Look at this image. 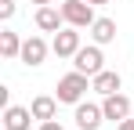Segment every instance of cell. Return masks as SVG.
Listing matches in <instances>:
<instances>
[{
  "instance_id": "cell-15",
  "label": "cell",
  "mask_w": 134,
  "mask_h": 130,
  "mask_svg": "<svg viewBox=\"0 0 134 130\" xmlns=\"http://www.w3.org/2000/svg\"><path fill=\"white\" fill-rule=\"evenodd\" d=\"M40 130H65V127H62L58 119H44V123H40Z\"/></svg>"
},
{
  "instance_id": "cell-9",
  "label": "cell",
  "mask_w": 134,
  "mask_h": 130,
  "mask_svg": "<svg viewBox=\"0 0 134 130\" xmlns=\"http://www.w3.org/2000/svg\"><path fill=\"white\" fill-rule=\"evenodd\" d=\"M29 119H33V108H22V105L4 108V130H29Z\"/></svg>"
},
{
  "instance_id": "cell-14",
  "label": "cell",
  "mask_w": 134,
  "mask_h": 130,
  "mask_svg": "<svg viewBox=\"0 0 134 130\" xmlns=\"http://www.w3.org/2000/svg\"><path fill=\"white\" fill-rule=\"evenodd\" d=\"M11 15H15V0H0V18L7 22Z\"/></svg>"
},
{
  "instance_id": "cell-10",
  "label": "cell",
  "mask_w": 134,
  "mask_h": 130,
  "mask_svg": "<svg viewBox=\"0 0 134 130\" xmlns=\"http://www.w3.org/2000/svg\"><path fill=\"white\" fill-rule=\"evenodd\" d=\"M47 58V43L40 40V36H29V40L22 43V62L29 65V69H36V65H44Z\"/></svg>"
},
{
  "instance_id": "cell-3",
  "label": "cell",
  "mask_w": 134,
  "mask_h": 130,
  "mask_svg": "<svg viewBox=\"0 0 134 130\" xmlns=\"http://www.w3.org/2000/svg\"><path fill=\"white\" fill-rule=\"evenodd\" d=\"M72 69H76V72H83V76H98V72L105 69L102 43H94V47H80V51L72 54Z\"/></svg>"
},
{
  "instance_id": "cell-5",
  "label": "cell",
  "mask_w": 134,
  "mask_h": 130,
  "mask_svg": "<svg viewBox=\"0 0 134 130\" xmlns=\"http://www.w3.org/2000/svg\"><path fill=\"white\" fill-rule=\"evenodd\" d=\"M51 51H54L58 58H72V54L80 51V33H76V25L58 29V33H54V40H51Z\"/></svg>"
},
{
  "instance_id": "cell-2",
  "label": "cell",
  "mask_w": 134,
  "mask_h": 130,
  "mask_svg": "<svg viewBox=\"0 0 134 130\" xmlns=\"http://www.w3.org/2000/svg\"><path fill=\"white\" fill-rule=\"evenodd\" d=\"M62 15H65V25H76V29H91L94 25V4L87 0H62Z\"/></svg>"
},
{
  "instance_id": "cell-4",
  "label": "cell",
  "mask_w": 134,
  "mask_h": 130,
  "mask_svg": "<svg viewBox=\"0 0 134 130\" xmlns=\"http://www.w3.org/2000/svg\"><path fill=\"white\" fill-rule=\"evenodd\" d=\"M102 108H105V119H127V116H134V101L123 94V90H116V94H105L102 98Z\"/></svg>"
},
{
  "instance_id": "cell-13",
  "label": "cell",
  "mask_w": 134,
  "mask_h": 130,
  "mask_svg": "<svg viewBox=\"0 0 134 130\" xmlns=\"http://www.w3.org/2000/svg\"><path fill=\"white\" fill-rule=\"evenodd\" d=\"M22 43L25 40H18V33L4 29V33H0V54H4V58H22Z\"/></svg>"
},
{
  "instance_id": "cell-12",
  "label": "cell",
  "mask_w": 134,
  "mask_h": 130,
  "mask_svg": "<svg viewBox=\"0 0 134 130\" xmlns=\"http://www.w3.org/2000/svg\"><path fill=\"white\" fill-rule=\"evenodd\" d=\"M91 36H94V43H112V40H116V22H112V18H94Z\"/></svg>"
},
{
  "instance_id": "cell-16",
  "label": "cell",
  "mask_w": 134,
  "mask_h": 130,
  "mask_svg": "<svg viewBox=\"0 0 134 130\" xmlns=\"http://www.w3.org/2000/svg\"><path fill=\"white\" fill-rule=\"evenodd\" d=\"M120 130H134V116H127V119H120Z\"/></svg>"
},
{
  "instance_id": "cell-7",
  "label": "cell",
  "mask_w": 134,
  "mask_h": 130,
  "mask_svg": "<svg viewBox=\"0 0 134 130\" xmlns=\"http://www.w3.org/2000/svg\"><path fill=\"white\" fill-rule=\"evenodd\" d=\"M102 119H105V108L102 105H76V127L80 130H98L102 127Z\"/></svg>"
},
{
  "instance_id": "cell-11",
  "label": "cell",
  "mask_w": 134,
  "mask_h": 130,
  "mask_svg": "<svg viewBox=\"0 0 134 130\" xmlns=\"http://www.w3.org/2000/svg\"><path fill=\"white\" fill-rule=\"evenodd\" d=\"M33 119H54V112H58V98H51V94H40V98H33Z\"/></svg>"
},
{
  "instance_id": "cell-17",
  "label": "cell",
  "mask_w": 134,
  "mask_h": 130,
  "mask_svg": "<svg viewBox=\"0 0 134 130\" xmlns=\"http://www.w3.org/2000/svg\"><path fill=\"white\" fill-rule=\"evenodd\" d=\"M87 4H94V7H98V4H109V0H87Z\"/></svg>"
},
{
  "instance_id": "cell-1",
  "label": "cell",
  "mask_w": 134,
  "mask_h": 130,
  "mask_svg": "<svg viewBox=\"0 0 134 130\" xmlns=\"http://www.w3.org/2000/svg\"><path fill=\"white\" fill-rule=\"evenodd\" d=\"M87 80H91V76H83V72H76V69H72L69 76L58 80V94H54V98H58V101H65V105H80V101H83V94H87Z\"/></svg>"
},
{
  "instance_id": "cell-6",
  "label": "cell",
  "mask_w": 134,
  "mask_h": 130,
  "mask_svg": "<svg viewBox=\"0 0 134 130\" xmlns=\"http://www.w3.org/2000/svg\"><path fill=\"white\" fill-rule=\"evenodd\" d=\"M33 22H36V29H44V33H58V29L65 25V15H62V7H54V4H40Z\"/></svg>"
},
{
  "instance_id": "cell-18",
  "label": "cell",
  "mask_w": 134,
  "mask_h": 130,
  "mask_svg": "<svg viewBox=\"0 0 134 130\" xmlns=\"http://www.w3.org/2000/svg\"><path fill=\"white\" fill-rule=\"evenodd\" d=\"M33 4H54V0H33Z\"/></svg>"
},
{
  "instance_id": "cell-8",
  "label": "cell",
  "mask_w": 134,
  "mask_h": 130,
  "mask_svg": "<svg viewBox=\"0 0 134 130\" xmlns=\"http://www.w3.org/2000/svg\"><path fill=\"white\" fill-rule=\"evenodd\" d=\"M120 87H123L120 72H109V69H102L98 76H91V90H94V94H102V98H105V94H116Z\"/></svg>"
}]
</instances>
